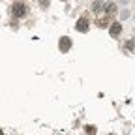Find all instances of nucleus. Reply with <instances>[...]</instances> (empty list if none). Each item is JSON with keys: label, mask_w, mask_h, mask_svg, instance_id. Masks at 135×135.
I'll use <instances>...</instances> for the list:
<instances>
[{"label": "nucleus", "mask_w": 135, "mask_h": 135, "mask_svg": "<svg viewBox=\"0 0 135 135\" xmlns=\"http://www.w3.org/2000/svg\"><path fill=\"white\" fill-rule=\"evenodd\" d=\"M133 19H135V15H133Z\"/></svg>", "instance_id": "nucleus-13"}, {"label": "nucleus", "mask_w": 135, "mask_h": 135, "mask_svg": "<svg viewBox=\"0 0 135 135\" xmlns=\"http://www.w3.org/2000/svg\"><path fill=\"white\" fill-rule=\"evenodd\" d=\"M120 17H122V19H128V17H129V9H122L120 11Z\"/></svg>", "instance_id": "nucleus-10"}, {"label": "nucleus", "mask_w": 135, "mask_h": 135, "mask_svg": "<svg viewBox=\"0 0 135 135\" xmlns=\"http://www.w3.org/2000/svg\"><path fill=\"white\" fill-rule=\"evenodd\" d=\"M113 23H111V19L107 17V19H99L98 21V26H101V28H107V26H111Z\"/></svg>", "instance_id": "nucleus-9"}, {"label": "nucleus", "mask_w": 135, "mask_h": 135, "mask_svg": "<svg viewBox=\"0 0 135 135\" xmlns=\"http://www.w3.org/2000/svg\"><path fill=\"white\" fill-rule=\"evenodd\" d=\"M64 2H66V0H64Z\"/></svg>", "instance_id": "nucleus-14"}, {"label": "nucleus", "mask_w": 135, "mask_h": 135, "mask_svg": "<svg viewBox=\"0 0 135 135\" xmlns=\"http://www.w3.org/2000/svg\"><path fill=\"white\" fill-rule=\"evenodd\" d=\"M26 13H28V8H26L23 2H19V0H17V2L11 6V15L15 17V19H23Z\"/></svg>", "instance_id": "nucleus-1"}, {"label": "nucleus", "mask_w": 135, "mask_h": 135, "mask_svg": "<svg viewBox=\"0 0 135 135\" xmlns=\"http://www.w3.org/2000/svg\"><path fill=\"white\" fill-rule=\"evenodd\" d=\"M58 49H60V53H68V51L71 49V40L68 36H62L58 40Z\"/></svg>", "instance_id": "nucleus-2"}, {"label": "nucleus", "mask_w": 135, "mask_h": 135, "mask_svg": "<svg viewBox=\"0 0 135 135\" xmlns=\"http://www.w3.org/2000/svg\"><path fill=\"white\" fill-rule=\"evenodd\" d=\"M124 47L129 51V53H133V55H135V38H129V40L124 43Z\"/></svg>", "instance_id": "nucleus-7"}, {"label": "nucleus", "mask_w": 135, "mask_h": 135, "mask_svg": "<svg viewBox=\"0 0 135 135\" xmlns=\"http://www.w3.org/2000/svg\"><path fill=\"white\" fill-rule=\"evenodd\" d=\"M103 11L107 13V17H113V15L118 11V8H116L114 2H105V9H103Z\"/></svg>", "instance_id": "nucleus-5"}, {"label": "nucleus", "mask_w": 135, "mask_h": 135, "mask_svg": "<svg viewBox=\"0 0 135 135\" xmlns=\"http://www.w3.org/2000/svg\"><path fill=\"white\" fill-rule=\"evenodd\" d=\"M122 30H124L122 23H113V25L109 26V34H111V38H118V36L122 34Z\"/></svg>", "instance_id": "nucleus-3"}, {"label": "nucleus", "mask_w": 135, "mask_h": 135, "mask_svg": "<svg viewBox=\"0 0 135 135\" xmlns=\"http://www.w3.org/2000/svg\"><path fill=\"white\" fill-rule=\"evenodd\" d=\"M40 4L41 6H49V0H40Z\"/></svg>", "instance_id": "nucleus-11"}, {"label": "nucleus", "mask_w": 135, "mask_h": 135, "mask_svg": "<svg viewBox=\"0 0 135 135\" xmlns=\"http://www.w3.org/2000/svg\"><path fill=\"white\" fill-rule=\"evenodd\" d=\"M19 2H23V0H19Z\"/></svg>", "instance_id": "nucleus-12"}, {"label": "nucleus", "mask_w": 135, "mask_h": 135, "mask_svg": "<svg viewBox=\"0 0 135 135\" xmlns=\"http://www.w3.org/2000/svg\"><path fill=\"white\" fill-rule=\"evenodd\" d=\"M75 30H77V32H88V30H90V25H88V21H86V17H81V19L75 23Z\"/></svg>", "instance_id": "nucleus-4"}, {"label": "nucleus", "mask_w": 135, "mask_h": 135, "mask_svg": "<svg viewBox=\"0 0 135 135\" xmlns=\"http://www.w3.org/2000/svg\"><path fill=\"white\" fill-rule=\"evenodd\" d=\"M84 133H86V135H96L98 133V128L92 126V124H88V126H84Z\"/></svg>", "instance_id": "nucleus-8"}, {"label": "nucleus", "mask_w": 135, "mask_h": 135, "mask_svg": "<svg viewBox=\"0 0 135 135\" xmlns=\"http://www.w3.org/2000/svg\"><path fill=\"white\" fill-rule=\"evenodd\" d=\"M101 9H105V2H103V0H94V2H92V11L98 13Z\"/></svg>", "instance_id": "nucleus-6"}]
</instances>
